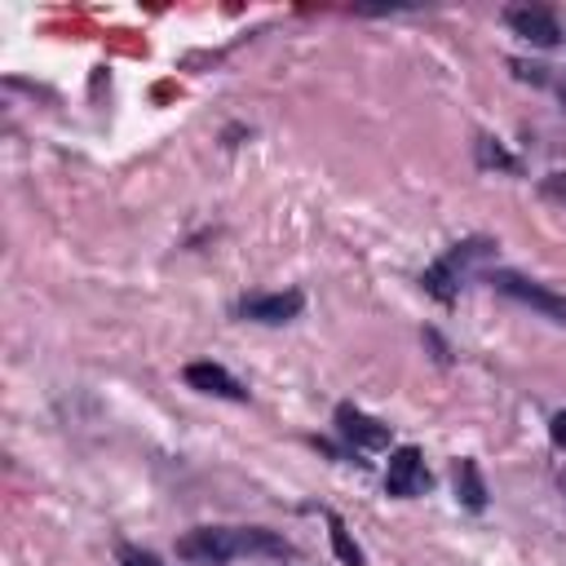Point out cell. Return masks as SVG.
Returning <instances> with one entry per match:
<instances>
[{
	"label": "cell",
	"instance_id": "ba28073f",
	"mask_svg": "<svg viewBox=\"0 0 566 566\" xmlns=\"http://www.w3.org/2000/svg\"><path fill=\"white\" fill-rule=\"evenodd\" d=\"M336 424H340V433L349 438V442H358V447H367V451H376V447H389V429L380 424V420H371V416H363L358 407H336Z\"/></svg>",
	"mask_w": 566,
	"mask_h": 566
},
{
	"label": "cell",
	"instance_id": "9a60e30c",
	"mask_svg": "<svg viewBox=\"0 0 566 566\" xmlns=\"http://www.w3.org/2000/svg\"><path fill=\"white\" fill-rule=\"evenodd\" d=\"M562 486H566V482H562Z\"/></svg>",
	"mask_w": 566,
	"mask_h": 566
},
{
	"label": "cell",
	"instance_id": "277c9868",
	"mask_svg": "<svg viewBox=\"0 0 566 566\" xmlns=\"http://www.w3.org/2000/svg\"><path fill=\"white\" fill-rule=\"evenodd\" d=\"M385 491L398 495V500H411V495H424V491H429V469H424V455H420L416 447H398V451L389 455Z\"/></svg>",
	"mask_w": 566,
	"mask_h": 566
},
{
	"label": "cell",
	"instance_id": "5bb4252c",
	"mask_svg": "<svg viewBox=\"0 0 566 566\" xmlns=\"http://www.w3.org/2000/svg\"><path fill=\"white\" fill-rule=\"evenodd\" d=\"M548 433H553V442H557V447L566 451V411H557V416H553V424H548Z\"/></svg>",
	"mask_w": 566,
	"mask_h": 566
},
{
	"label": "cell",
	"instance_id": "8992f818",
	"mask_svg": "<svg viewBox=\"0 0 566 566\" xmlns=\"http://www.w3.org/2000/svg\"><path fill=\"white\" fill-rule=\"evenodd\" d=\"M301 305H305V296L296 287H287V292H270V296H243L239 314L252 323H287L301 314Z\"/></svg>",
	"mask_w": 566,
	"mask_h": 566
},
{
	"label": "cell",
	"instance_id": "9c48e42d",
	"mask_svg": "<svg viewBox=\"0 0 566 566\" xmlns=\"http://www.w3.org/2000/svg\"><path fill=\"white\" fill-rule=\"evenodd\" d=\"M455 495H460L469 509H482V504H486V486H482L473 460H460V464H455Z\"/></svg>",
	"mask_w": 566,
	"mask_h": 566
},
{
	"label": "cell",
	"instance_id": "6da1fadb",
	"mask_svg": "<svg viewBox=\"0 0 566 566\" xmlns=\"http://www.w3.org/2000/svg\"><path fill=\"white\" fill-rule=\"evenodd\" d=\"M177 557L221 566L234 557H292V544L265 526H195L177 539Z\"/></svg>",
	"mask_w": 566,
	"mask_h": 566
},
{
	"label": "cell",
	"instance_id": "7c38bea8",
	"mask_svg": "<svg viewBox=\"0 0 566 566\" xmlns=\"http://www.w3.org/2000/svg\"><path fill=\"white\" fill-rule=\"evenodd\" d=\"M539 190H544V199H553V203H566V172H548V177L539 181Z\"/></svg>",
	"mask_w": 566,
	"mask_h": 566
},
{
	"label": "cell",
	"instance_id": "7a4b0ae2",
	"mask_svg": "<svg viewBox=\"0 0 566 566\" xmlns=\"http://www.w3.org/2000/svg\"><path fill=\"white\" fill-rule=\"evenodd\" d=\"M491 239H464V243H455L447 256H438L424 274H420V283H424V292H433L438 301H455V287H460V279H464V270L473 265V261H482V256H491Z\"/></svg>",
	"mask_w": 566,
	"mask_h": 566
},
{
	"label": "cell",
	"instance_id": "8fae6325",
	"mask_svg": "<svg viewBox=\"0 0 566 566\" xmlns=\"http://www.w3.org/2000/svg\"><path fill=\"white\" fill-rule=\"evenodd\" d=\"M327 526H332V544H336V553L349 562V566H363V553L349 544V535H345V526H340V517H327Z\"/></svg>",
	"mask_w": 566,
	"mask_h": 566
},
{
	"label": "cell",
	"instance_id": "52a82bcc",
	"mask_svg": "<svg viewBox=\"0 0 566 566\" xmlns=\"http://www.w3.org/2000/svg\"><path fill=\"white\" fill-rule=\"evenodd\" d=\"M186 385L190 389H199V394H212V398H230V402H243L248 398V389L221 367V363H190L186 371Z\"/></svg>",
	"mask_w": 566,
	"mask_h": 566
},
{
	"label": "cell",
	"instance_id": "4fadbf2b",
	"mask_svg": "<svg viewBox=\"0 0 566 566\" xmlns=\"http://www.w3.org/2000/svg\"><path fill=\"white\" fill-rule=\"evenodd\" d=\"M119 566H159L155 553H142V548H124L119 553Z\"/></svg>",
	"mask_w": 566,
	"mask_h": 566
},
{
	"label": "cell",
	"instance_id": "5b68a950",
	"mask_svg": "<svg viewBox=\"0 0 566 566\" xmlns=\"http://www.w3.org/2000/svg\"><path fill=\"white\" fill-rule=\"evenodd\" d=\"M504 22H509L513 35H522V40H531L539 49H553L562 40L557 18L548 9H539V4H513V9H504Z\"/></svg>",
	"mask_w": 566,
	"mask_h": 566
},
{
	"label": "cell",
	"instance_id": "3957f363",
	"mask_svg": "<svg viewBox=\"0 0 566 566\" xmlns=\"http://www.w3.org/2000/svg\"><path fill=\"white\" fill-rule=\"evenodd\" d=\"M486 283H491L495 292H504V296H513V301L539 310L544 318L566 323V296H562V292H553V287H544V283H535V279H526V274H513V270H495V274H486Z\"/></svg>",
	"mask_w": 566,
	"mask_h": 566
},
{
	"label": "cell",
	"instance_id": "30bf717a",
	"mask_svg": "<svg viewBox=\"0 0 566 566\" xmlns=\"http://www.w3.org/2000/svg\"><path fill=\"white\" fill-rule=\"evenodd\" d=\"M478 159H482L486 168H491V164H495V168H509V172L517 168V159H513V155H504V146H495L491 137H482V142H478Z\"/></svg>",
	"mask_w": 566,
	"mask_h": 566
}]
</instances>
